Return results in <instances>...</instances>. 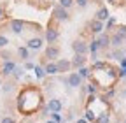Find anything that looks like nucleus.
I'll list each match as a JSON object with an SVG mask.
<instances>
[{"label": "nucleus", "instance_id": "20e7f679", "mask_svg": "<svg viewBox=\"0 0 126 123\" xmlns=\"http://www.w3.org/2000/svg\"><path fill=\"white\" fill-rule=\"evenodd\" d=\"M58 39H60L58 28H54V26H47V28H46V42L51 46V44H54Z\"/></svg>", "mask_w": 126, "mask_h": 123}, {"label": "nucleus", "instance_id": "9d476101", "mask_svg": "<svg viewBox=\"0 0 126 123\" xmlns=\"http://www.w3.org/2000/svg\"><path fill=\"white\" fill-rule=\"evenodd\" d=\"M86 55H74V58L70 60V63H72V67H77V69H81V67H84L86 65Z\"/></svg>", "mask_w": 126, "mask_h": 123}, {"label": "nucleus", "instance_id": "37998d69", "mask_svg": "<svg viewBox=\"0 0 126 123\" xmlns=\"http://www.w3.org/2000/svg\"><path fill=\"white\" fill-rule=\"evenodd\" d=\"M124 53H126V49H124Z\"/></svg>", "mask_w": 126, "mask_h": 123}, {"label": "nucleus", "instance_id": "39448f33", "mask_svg": "<svg viewBox=\"0 0 126 123\" xmlns=\"http://www.w3.org/2000/svg\"><path fill=\"white\" fill-rule=\"evenodd\" d=\"M53 16H54V20L56 21H68V18H70V14H68V11L67 9H63V7H54V12H53Z\"/></svg>", "mask_w": 126, "mask_h": 123}, {"label": "nucleus", "instance_id": "58836bf2", "mask_svg": "<svg viewBox=\"0 0 126 123\" xmlns=\"http://www.w3.org/2000/svg\"><path fill=\"white\" fill-rule=\"evenodd\" d=\"M46 123H56V121H53V120H47V121H46Z\"/></svg>", "mask_w": 126, "mask_h": 123}, {"label": "nucleus", "instance_id": "f704fd0d", "mask_svg": "<svg viewBox=\"0 0 126 123\" xmlns=\"http://www.w3.org/2000/svg\"><path fill=\"white\" fill-rule=\"evenodd\" d=\"M0 123H16V120H14V118H11V116H4Z\"/></svg>", "mask_w": 126, "mask_h": 123}, {"label": "nucleus", "instance_id": "7c9ffc66", "mask_svg": "<svg viewBox=\"0 0 126 123\" xmlns=\"http://www.w3.org/2000/svg\"><path fill=\"white\" fill-rule=\"evenodd\" d=\"M117 35H121L123 39H126V25H121L117 28Z\"/></svg>", "mask_w": 126, "mask_h": 123}, {"label": "nucleus", "instance_id": "bb28decb", "mask_svg": "<svg viewBox=\"0 0 126 123\" xmlns=\"http://www.w3.org/2000/svg\"><path fill=\"white\" fill-rule=\"evenodd\" d=\"M49 116H51L53 121H56V123H63V118H61L60 113H49Z\"/></svg>", "mask_w": 126, "mask_h": 123}, {"label": "nucleus", "instance_id": "ddd939ff", "mask_svg": "<svg viewBox=\"0 0 126 123\" xmlns=\"http://www.w3.org/2000/svg\"><path fill=\"white\" fill-rule=\"evenodd\" d=\"M14 69H16V63H14L12 60L4 62V65H2V76H11Z\"/></svg>", "mask_w": 126, "mask_h": 123}, {"label": "nucleus", "instance_id": "2f4dec72", "mask_svg": "<svg viewBox=\"0 0 126 123\" xmlns=\"http://www.w3.org/2000/svg\"><path fill=\"white\" fill-rule=\"evenodd\" d=\"M114 25H116V20H114V18H109V20H107V25H105V30H110Z\"/></svg>", "mask_w": 126, "mask_h": 123}, {"label": "nucleus", "instance_id": "412c9836", "mask_svg": "<svg viewBox=\"0 0 126 123\" xmlns=\"http://www.w3.org/2000/svg\"><path fill=\"white\" fill-rule=\"evenodd\" d=\"M74 4H75L74 0H58V5H60V7H63V9H67V11H68Z\"/></svg>", "mask_w": 126, "mask_h": 123}, {"label": "nucleus", "instance_id": "cd10ccee", "mask_svg": "<svg viewBox=\"0 0 126 123\" xmlns=\"http://www.w3.org/2000/svg\"><path fill=\"white\" fill-rule=\"evenodd\" d=\"M119 76H121V78H126V58L121 60V70H119Z\"/></svg>", "mask_w": 126, "mask_h": 123}, {"label": "nucleus", "instance_id": "a19ab883", "mask_svg": "<svg viewBox=\"0 0 126 123\" xmlns=\"http://www.w3.org/2000/svg\"><path fill=\"white\" fill-rule=\"evenodd\" d=\"M123 123H126V118H124V121H123Z\"/></svg>", "mask_w": 126, "mask_h": 123}, {"label": "nucleus", "instance_id": "7ed1b4c3", "mask_svg": "<svg viewBox=\"0 0 126 123\" xmlns=\"http://www.w3.org/2000/svg\"><path fill=\"white\" fill-rule=\"evenodd\" d=\"M44 56H46L47 62H56V60L60 58V48H58V46H54V44L47 46L46 51H44Z\"/></svg>", "mask_w": 126, "mask_h": 123}, {"label": "nucleus", "instance_id": "b1692460", "mask_svg": "<svg viewBox=\"0 0 126 123\" xmlns=\"http://www.w3.org/2000/svg\"><path fill=\"white\" fill-rule=\"evenodd\" d=\"M100 49V46H98V42L96 41H93V42H89V51L93 53V56H96V51Z\"/></svg>", "mask_w": 126, "mask_h": 123}, {"label": "nucleus", "instance_id": "c85d7f7f", "mask_svg": "<svg viewBox=\"0 0 126 123\" xmlns=\"http://www.w3.org/2000/svg\"><path fill=\"white\" fill-rule=\"evenodd\" d=\"M23 69H25V70H33V69H35V63H33L32 60H26L25 65H23Z\"/></svg>", "mask_w": 126, "mask_h": 123}, {"label": "nucleus", "instance_id": "4be33fe9", "mask_svg": "<svg viewBox=\"0 0 126 123\" xmlns=\"http://www.w3.org/2000/svg\"><path fill=\"white\" fill-rule=\"evenodd\" d=\"M110 121V116L107 113H102L100 116H96V120H94V123H109Z\"/></svg>", "mask_w": 126, "mask_h": 123}, {"label": "nucleus", "instance_id": "dca6fc26", "mask_svg": "<svg viewBox=\"0 0 126 123\" xmlns=\"http://www.w3.org/2000/svg\"><path fill=\"white\" fill-rule=\"evenodd\" d=\"M109 18H110V16H109V11H107L105 7L98 9V12H96V20H98V21H102V23H103V21H107Z\"/></svg>", "mask_w": 126, "mask_h": 123}, {"label": "nucleus", "instance_id": "6e6552de", "mask_svg": "<svg viewBox=\"0 0 126 123\" xmlns=\"http://www.w3.org/2000/svg\"><path fill=\"white\" fill-rule=\"evenodd\" d=\"M56 67H58V74H61V72H68L72 69V63L67 58H58L56 60Z\"/></svg>", "mask_w": 126, "mask_h": 123}, {"label": "nucleus", "instance_id": "f8f14e48", "mask_svg": "<svg viewBox=\"0 0 126 123\" xmlns=\"http://www.w3.org/2000/svg\"><path fill=\"white\" fill-rule=\"evenodd\" d=\"M96 42H98V46H100V49H107L109 46H110V37H109L107 34H100L98 39H96Z\"/></svg>", "mask_w": 126, "mask_h": 123}, {"label": "nucleus", "instance_id": "1a4fd4ad", "mask_svg": "<svg viewBox=\"0 0 126 123\" xmlns=\"http://www.w3.org/2000/svg\"><path fill=\"white\" fill-rule=\"evenodd\" d=\"M47 109H49L51 113H61L63 109V102L60 99H51L49 102H47Z\"/></svg>", "mask_w": 126, "mask_h": 123}, {"label": "nucleus", "instance_id": "ea45409f", "mask_svg": "<svg viewBox=\"0 0 126 123\" xmlns=\"http://www.w3.org/2000/svg\"><path fill=\"white\" fill-rule=\"evenodd\" d=\"M107 2H110V4H114V2H116V0H107Z\"/></svg>", "mask_w": 126, "mask_h": 123}, {"label": "nucleus", "instance_id": "aec40b11", "mask_svg": "<svg viewBox=\"0 0 126 123\" xmlns=\"http://www.w3.org/2000/svg\"><path fill=\"white\" fill-rule=\"evenodd\" d=\"M12 76H14L16 79H21L23 76H25V69H23V67H19V65H16V69L12 70Z\"/></svg>", "mask_w": 126, "mask_h": 123}, {"label": "nucleus", "instance_id": "473e14b6", "mask_svg": "<svg viewBox=\"0 0 126 123\" xmlns=\"http://www.w3.org/2000/svg\"><path fill=\"white\" fill-rule=\"evenodd\" d=\"M74 2L79 5V7H88V4H89V0H74Z\"/></svg>", "mask_w": 126, "mask_h": 123}, {"label": "nucleus", "instance_id": "f3484780", "mask_svg": "<svg viewBox=\"0 0 126 123\" xmlns=\"http://www.w3.org/2000/svg\"><path fill=\"white\" fill-rule=\"evenodd\" d=\"M123 41H124V39H123L121 35H117V34H114L112 37H110V46H114V48L117 49V48H119V46L123 44Z\"/></svg>", "mask_w": 126, "mask_h": 123}, {"label": "nucleus", "instance_id": "f03ea898", "mask_svg": "<svg viewBox=\"0 0 126 123\" xmlns=\"http://www.w3.org/2000/svg\"><path fill=\"white\" fill-rule=\"evenodd\" d=\"M63 83H65L67 86H72V88H79L82 84V78L77 72H68L67 79H63Z\"/></svg>", "mask_w": 126, "mask_h": 123}, {"label": "nucleus", "instance_id": "4c0bfd02", "mask_svg": "<svg viewBox=\"0 0 126 123\" xmlns=\"http://www.w3.org/2000/svg\"><path fill=\"white\" fill-rule=\"evenodd\" d=\"M75 123H88V120H84V118H79Z\"/></svg>", "mask_w": 126, "mask_h": 123}, {"label": "nucleus", "instance_id": "a211bd4d", "mask_svg": "<svg viewBox=\"0 0 126 123\" xmlns=\"http://www.w3.org/2000/svg\"><path fill=\"white\" fill-rule=\"evenodd\" d=\"M77 74H79V76H81V78H82V79H88V78H91V69L84 65V67H81V69H79V70H77Z\"/></svg>", "mask_w": 126, "mask_h": 123}, {"label": "nucleus", "instance_id": "393cba45", "mask_svg": "<svg viewBox=\"0 0 126 123\" xmlns=\"http://www.w3.org/2000/svg\"><path fill=\"white\" fill-rule=\"evenodd\" d=\"M112 58L117 60V62H121V60L124 58V53H123L121 49H114V51H112Z\"/></svg>", "mask_w": 126, "mask_h": 123}, {"label": "nucleus", "instance_id": "c756f323", "mask_svg": "<svg viewBox=\"0 0 126 123\" xmlns=\"http://www.w3.org/2000/svg\"><path fill=\"white\" fill-rule=\"evenodd\" d=\"M86 91H88L89 95H94V93H96V84H93V83H89V84L86 86Z\"/></svg>", "mask_w": 126, "mask_h": 123}, {"label": "nucleus", "instance_id": "2eb2a0df", "mask_svg": "<svg viewBox=\"0 0 126 123\" xmlns=\"http://www.w3.org/2000/svg\"><path fill=\"white\" fill-rule=\"evenodd\" d=\"M44 70H46V74H47V76H54V74H58L56 62H47L46 67H44Z\"/></svg>", "mask_w": 126, "mask_h": 123}, {"label": "nucleus", "instance_id": "a878e982", "mask_svg": "<svg viewBox=\"0 0 126 123\" xmlns=\"http://www.w3.org/2000/svg\"><path fill=\"white\" fill-rule=\"evenodd\" d=\"M7 46H9V39H7L5 35L0 34V49H5Z\"/></svg>", "mask_w": 126, "mask_h": 123}, {"label": "nucleus", "instance_id": "423d86ee", "mask_svg": "<svg viewBox=\"0 0 126 123\" xmlns=\"http://www.w3.org/2000/svg\"><path fill=\"white\" fill-rule=\"evenodd\" d=\"M42 44H44V39H40V37H32V39H28V42H26V48H28L30 51H39V49L42 48Z\"/></svg>", "mask_w": 126, "mask_h": 123}, {"label": "nucleus", "instance_id": "f257e3e1", "mask_svg": "<svg viewBox=\"0 0 126 123\" xmlns=\"http://www.w3.org/2000/svg\"><path fill=\"white\" fill-rule=\"evenodd\" d=\"M72 49H74L75 55H88L89 53V44L82 39H77V41L72 42Z\"/></svg>", "mask_w": 126, "mask_h": 123}, {"label": "nucleus", "instance_id": "72a5a7b5", "mask_svg": "<svg viewBox=\"0 0 126 123\" xmlns=\"http://www.w3.org/2000/svg\"><path fill=\"white\" fill-rule=\"evenodd\" d=\"M2 86H4V88H2L4 93H9V91L12 90V83H5V84H2Z\"/></svg>", "mask_w": 126, "mask_h": 123}, {"label": "nucleus", "instance_id": "4468645a", "mask_svg": "<svg viewBox=\"0 0 126 123\" xmlns=\"http://www.w3.org/2000/svg\"><path fill=\"white\" fill-rule=\"evenodd\" d=\"M16 55H18L23 62H26V60H30V49L26 48V46H19L18 49H16Z\"/></svg>", "mask_w": 126, "mask_h": 123}, {"label": "nucleus", "instance_id": "0eeeda50", "mask_svg": "<svg viewBox=\"0 0 126 123\" xmlns=\"http://www.w3.org/2000/svg\"><path fill=\"white\" fill-rule=\"evenodd\" d=\"M9 26H11V32H12V34L21 35V34H23V28H25V23H23L21 20H11Z\"/></svg>", "mask_w": 126, "mask_h": 123}, {"label": "nucleus", "instance_id": "e433bc0d", "mask_svg": "<svg viewBox=\"0 0 126 123\" xmlns=\"http://www.w3.org/2000/svg\"><path fill=\"white\" fill-rule=\"evenodd\" d=\"M4 16H5V11H4V7H2V5H0V20H2Z\"/></svg>", "mask_w": 126, "mask_h": 123}, {"label": "nucleus", "instance_id": "5701e85b", "mask_svg": "<svg viewBox=\"0 0 126 123\" xmlns=\"http://www.w3.org/2000/svg\"><path fill=\"white\" fill-rule=\"evenodd\" d=\"M84 120H88V121H93V123H94V120H96L94 113L89 109V107H88V109H86V113H84Z\"/></svg>", "mask_w": 126, "mask_h": 123}, {"label": "nucleus", "instance_id": "6ab92c4d", "mask_svg": "<svg viewBox=\"0 0 126 123\" xmlns=\"http://www.w3.org/2000/svg\"><path fill=\"white\" fill-rule=\"evenodd\" d=\"M33 70H35V78H37V79H44L46 76H47L42 65H35V69H33Z\"/></svg>", "mask_w": 126, "mask_h": 123}, {"label": "nucleus", "instance_id": "9b49d317", "mask_svg": "<svg viewBox=\"0 0 126 123\" xmlns=\"http://www.w3.org/2000/svg\"><path fill=\"white\" fill-rule=\"evenodd\" d=\"M89 28H91V32H93V34L100 35V34H103V30H105V25H103L102 21H98V20H93V21L89 23Z\"/></svg>", "mask_w": 126, "mask_h": 123}, {"label": "nucleus", "instance_id": "79ce46f5", "mask_svg": "<svg viewBox=\"0 0 126 123\" xmlns=\"http://www.w3.org/2000/svg\"><path fill=\"white\" fill-rule=\"evenodd\" d=\"M0 86H2V83H0Z\"/></svg>", "mask_w": 126, "mask_h": 123}, {"label": "nucleus", "instance_id": "c9c22d12", "mask_svg": "<svg viewBox=\"0 0 126 123\" xmlns=\"http://www.w3.org/2000/svg\"><path fill=\"white\" fill-rule=\"evenodd\" d=\"M0 56H2L4 62H9V60H11V55H9L7 51H2V53H0Z\"/></svg>", "mask_w": 126, "mask_h": 123}]
</instances>
